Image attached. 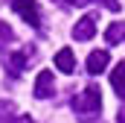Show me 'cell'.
<instances>
[{
    "instance_id": "5bb4252c",
    "label": "cell",
    "mask_w": 125,
    "mask_h": 123,
    "mask_svg": "<svg viewBox=\"0 0 125 123\" xmlns=\"http://www.w3.org/2000/svg\"><path fill=\"white\" fill-rule=\"evenodd\" d=\"M116 123H125V106L119 108V114H116Z\"/></svg>"
},
{
    "instance_id": "3957f363",
    "label": "cell",
    "mask_w": 125,
    "mask_h": 123,
    "mask_svg": "<svg viewBox=\"0 0 125 123\" xmlns=\"http://www.w3.org/2000/svg\"><path fill=\"white\" fill-rule=\"evenodd\" d=\"M9 6L29 24L32 30H41V12H38V0H9Z\"/></svg>"
},
{
    "instance_id": "277c9868",
    "label": "cell",
    "mask_w": 125,
    "mask_h": 123,
    "mask_svg": "<svg viewBox=\"0 0 125 123\" xmlns=\"http://www.w3.org/2000/svg\"><path fill=\"white\" fill-rule=\"evenodd\" d=\"M52 91H55L52 70H41V73H38V79H35V88H32V94H35L38 100H47V97H52Z\"/></svg>"
},
{
    "instance_id": "7a4b0ae2",
    "label": "cell",
    "mask_w": 125,
    "mask_h": 123,
    "mask_svg": "<svg viewBox=\"0 0 125 123\" xmlns=\"http://www.w3.org/2000/svg\"><path fill=\"white\" fill-rule=\"evenodd\" d=\"M35 56H38V50H35L32 44H29V47H23V50L6 53V70H9V76H12V79H18V76L23 73V67H26Z\"/></svg>"
},
{
    "instance_id": "4fadbf2b",
    "label": "cell",
    "mask_w": 125,
    "mask_h": 123,
    "mask_svg": "<svg viewBox=\"0 0 125 123\" xmlns=\"http://www.w3.org/2000/svg\"><path fill=\"white\" fill-rule=\"evenodd\" d=\"M3 123H35V120H32V117H26V114H23V117H15V120H3Z\"/></svg>"
},
{
    "instance_id": "6da1fadb",
    "label": "cell",
    "mask_w": 125,
    "mask_h": 123,
    "mask_svg": "<svg viewBox=\"0 0 125 123\" xmlns=\"http://www.w3.org/2000/svg\"><path fill=\"white\" fill-rule=\"evenodd\" d=\"M70 106H73V111L82 117V123H93V117L102 114V91H99L96 85H87L82 94H76V97L70 100Z\"/></svg>"
},
{
    "instance_id": "52a82bcc",
    "label": "cell",
    "mask_w": 125,
    "mask_h": 123,
    "mask_svg": "<svg viewBox=\"0 0 125 123\" xmlns=\"http://www.w3.org/2000/svg\"><path fill=\"white\" fill-rule=\"evenodd\" d=\"M52 64H55L61 73H73V70H76V56H73V50H70V47H61V50L55 53Z\"/></svg>"
},
{
    "instance_id": "9c48e42d",
    "label": "cell",
    "mask_w": 125,
    "mask_h": 123,
    "mask_svg": "<svg viewBox=\"0 0 125 123\" xmlns=\"http://www.w3.org/2000/svg\"><path fill=\"white\" fill-rule=\"evenodd\" d=\"M122 38H125V24L122 21L108 24V30H105V41H108V44H119Z\"/></svg>"
},
{
    "instance_id": "7c38bea8",
    "label": "cell",
    "mask_w": 125,
    "mask_h": 123,
    "mask_svg": "<svg viewBox=\"0 0 125 123\" xmlns=\"http://www.w3.org/2000/svg\"><path fill=\"white\" fill-rule=\"evenodd\" d=\"M52 3H61V6H87V0H52Z\"/></svg>"
},
{
    "instance_id": "5b68a950",
    "label": "cell",
    "mask_w": 125,
    "mask_h": 123,
    "mask_svg": "<svg viewBox=\"0 0 125 123\" xmlns=\"http://www.w3.org/2000/svg\"><path fill=\"white\" fill-rule=\"evenodd\" d=\"M96 35V21H93V15H84L76 27H73V38L76 41H90Z\"/></svg>"
},
{
    "instance_id": "8fae6325",
    "label": "cell",
    "mask_w": 125,
    "mask_h": 123,
    "mask_svg": "<svg viewBox=\"0 0 125 123\" xmlns=\"http://www.w3.org/2000/svg\"><path fill=\"white\" fill-rule=\"evenodd\" d=\"M96 3H102V6H105V9H111V12H119V6H122L119 0H96Z\"/></svg>"
},
{
    "instance_id": "9a60e30c",
    "label": "cell",
    "mask_w": 125,
    "mask_h": 123,
    "mask_svg": "<svg viewBox=\"0 0 125 123\" xmlns=\"http://www.w3.org/2000/svg\"><path fill=\"white\" fill-rule=\"evenodd\" d=\"M3 111H9V103H0V114H3Z\"/></svg>"
},
{
    "instance_id": "30bf717a",
    "label": "cell",
    "mask_w": 125,
    "mask_h": 123,
    "mask_svg": "<svg viewBox=\"0 0 125 123\" xmlns=\"http://www.w3.org/2000/svg\"><path fill=\"white\" fill-rule=\"evenodd\" d=\"M12 41H15V32H12V27L0 21V50H3V47H9Z\"/></svg>"
},
{
    "instance_id": "8992f818",
    "label": "cell",
    "mask_w": 125,
    "mask_h": 123,
    "mask_svg": "<svg viewBox=\"0 0 125 123\" xmlns=\"http://www.w3.org/2000/svg\"><path fill=\"white\" fill-rule=\"evenodd\" d=\"M108 62H111V53H108V50H93V53L87 56V73H90V76H99V73L108 67Z\"/></svg>"
},
{
    "instance_id": "ba28073f",
    "label": "cell",
    "mask_w": 125,
    "mask_h": 123,
    "mask_svg": "<svg viewBox=\"0 0 125 123\" xmlns=\"http://www.w3.org/2000/svg\"><path fill=\"white\" fill-rule=\"evenodd\" d=\"M111 88L116 91V97H125V62H119L111 73Z\"/></svg>"
}]
</instances>
